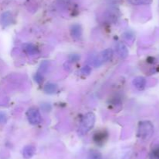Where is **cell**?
I'll return each instance as SVG.
<instances>
[{"label":"cell","mask_w":159,"mask_h":159,"mask_svg":"<svg viewBox=\"0 0 159 159\" xmlns=\"http://www.w3.org/2000/svg\"><path fill=\"white\" fill-rule=\"evenodd\" d=\"M36 147L33 145H26L23 149V156L25 159H30L35 154Z\"/></svg>","instance_id":"7"},{"label":"cell","mask_w":159,"mask_h":159,"mask_svg":"<svg viewBox=\"0 0 159 159\" xmlns=\"http://www.w3.org/2000/svg\"><path fill=\"white\" fill-rule=\"evenodd\" d=\"M107 132L106 131H99V132H96L94 135V140L96 143L100 144V143H103L106 141L107 138Z\"/></svg>","instance_id":"10"},{"label":"cell","mask_w":159,"mask_h":159,"mask_svg":"<svg viewBox=\"0 0 159 159\" xmlns=\"http://www.w3.org/2000/svg\"><path fill=\"white\" fill-rule=\"evenodd\" d=\"M113 51L112 48H107L102 52L99 53L97 56L93 60V64L95 66L98 67L99 65H102L105 62H109L113 59Z\"/></svg>","instance_id":"3"},{"label":"cell","mask_w":159,"mask_h":159,"mask_svg":"<svg viewBox=\"0 0 159 159\" xmlns=\"http://www.w3.org/2000/svg\"><path fill=\"white\" fill-rule=\"evenodd\" d=\"M24 51L29 55H35L38 54V49L37 47L34 46L32 44H26L24 45Z\"/></svg>","instance_id":"11"},{"label":"cell","mask_w":159,"mask_h":159,"mask_svg":"<svg viewBox=\"0 0 159 159\" xmlns=\"http://www.w3.org/2000/svg\"><path fill=\"white\" fill-rule=\"evenodd\" d=\"M96 123V115L93 112H88L85 114L79 125L78 133L80 136H84L88 133L94 126Z\"/></svg>","instance_id":"1"},{"label":"cell","mask_w":159,"mask_h":159,"mask_svg":"<svg viewBox=\"0 0 159 159\" xmlns=\"http://www.w3.org/2000/svg\"><path fill=\"white\" fill-rule=\"evenodd\" d=\"M91 71H92L91 67L89 66V65H85V66H84L83 68L82 69L81 73H82L83 75H89L90 73H91Z\"/></svg>","instance_id":"17"},{"label":"cell","mask_w":159,"mask_h":159,"mask_svg":"<svg viewBox=\"0 0 159 159\" xmlns=\"http://www.w3.org/2000/svg\"><path fill=\"white\" fill-rule=\"evenodd\" d=\"M12 21H13V17L9 12H6L2 13L1 18H0V22L3 26H7L12 24Z\"/></svg>","instance_id":"8"},{"label":"cell","mask_w":159,"mask_h":159,"mask_svg":"<svg viewBox=\"0 0 159 159\" xmlns=\"http://www.w3.org/2000/svg\"><path fill=\"white\" fill-rule=\"evenodd\" d=\"M48 62H43V63L41 64V65H40V73H43V72H46L47 69H48Z\"/></svg>","instance_id":"18"},{"label":"cell","mask_w":159,"mask_h":159,"mask_svg":"<svg viewBox=\"0 0 159 159\" xmlns=\"http://www.w3.org/2000/svg\"><path fill=\"white\" fill-rule=\"evenodd\" d=\"M71 35L75 39H80L82 35V26L79 24H74L71 27Z\"/></svg>","instance_id":"9"},{"label":"cell","mask_w":159,"mask_h":159,"mask_svg":"<svg viewBox=\"0 0 159 159\" xmlns=\"http://www.w3.org/2000/svg\"><path fill=\"white\" fill-rule=\"evenodd\" d=\"M150 159H159V146L156 147L151 154Z\"/></svg>","instance_id":"15"},{"label":"cell","mask_w":159,"mask_h":159,"mask_svg":"<svg viewBox=\"0 0 159 159\" xmlns=\"http://www.w3.org/2000/svg\"><path fill=\"white\" fill-rule=\"evenodd\" d=\"M34 79H35V81L37 83V84H41L42 82H43V75H42V73H37L35 74V76H34Z\"/></svg>","instance_id":"16"},{"label":"cell","mask_w":159,"mask_h":159,"mask_svg":"<svg viewBox=\"0 0 159 159\" xmlns=\"http://www.w3.org/2000/svg\"><path fill=\"white\" fill-rule=\"evenodd\" d=\"M154 132V126L150 121L140 122L138 125V135L143 140H148Z\"/></svg>","instance_id":"2"},{"label":"cell","mask_w":159,"mask_h":159,"mask_svg":"<svg viewBox=\"0 0 159 159\" xmlns=\"http://www.w3.org/2000/svg\"><path fill=\"white\" fill-rule=\"evenodd\" d=\"M6 122V115L3 112H0V123H5Z\"/></svg>","instance_id":"19"},{"label":"cell","mask_w":159,"mask_h":159,"mask_svg":"<svg viewBox=\"0 0 159 159\" xmlns=\"http://www.w3.org/2000/svg\"><path fill=\"white\" fill-rule=\"evenodd\" d=\"M79 59H80V56H79L78 55H71L70 56V60L72 61V62H76V61L79 60Z\"/></svg>","instance_id":"20"},{"label":"cell","mask_w":159,"mask_h":159,"mask_svg":"<svg viewBox=\"0 0 159 159\" xmlns=\"http://www.w3.org/2000/svg\"><path fill=\"white\" fill-rule=\"evenodd\" d=\"M116 51L121 59H125L128 55V49L123 42L118 41L116 44Z\"/></svg>","instance_id":"5"},{"label":"cell","mask_w":159,"mask_h":159,"mask_svg":"<svg viewBox=\"0 0 159 159\" xmlns=\"http://www.w3.org/2000/svg\"><path fill=\"white\" fill-rule=\"evenodd\" d=\"M133 84L138 90H142L145 88L146 84H147V80L143 76H137L134 79Z\"/></svg>","instance_id":"6"},{"label":"cell","mask_w":159,"mask_h":159,"mask_svg":"<svg viewBox=\"0 0 159 159\" xmlns=\"http://www.w3.org/2000/svg\"><path fill=\"white\" fill-rule=\"evenodd\" d=\"M129 2L134 6H141V5H149L152 2V0H128Z\"/></svg>","instance_id":"13"},{"label":"cell","mask_w":159,"mask_h":159,"mask_svg":"<svg viewBox=\"0 0 159 159\" xmlns=\"http://www.w3.org/2000/svg\"><path fill=\"white\" fill-rule=\"evenodd\" d=\"M26 116L29 123L32 125H38L41 123V115L36 108H30L26 112Z\"/></svg>","instance_id":"4"},{"label":"cell","mask_w":159,"mask_h":159,"mask_svg":"<svg viewBox=\"0 0 159 159\" xmlns=\"http://www.w3.org/2000/svg\"><path fill=\"white\" fill-rule=\"evenodd\" d=\"M43 90H44L47 94H52L55 93L57 90V86L56 85V84H52V83H49V84H48L45 86L44 88H43Z\"/></svg>","instance_id":"12"},{"label":"cell","mask_w":159,"mask_h":159,"mask_svg":"<svg viewBox=\"0 0 159 159\" xmlns=\"http://www.w3.org/2000/svg\"><path fill=\"white\" fill-rule=\"evenodd\" d=\"M87 159H102V157L100 152H99L98 151L93 150V151H90Z\"/></svg>","instance_id":"14"}]
</instances>
